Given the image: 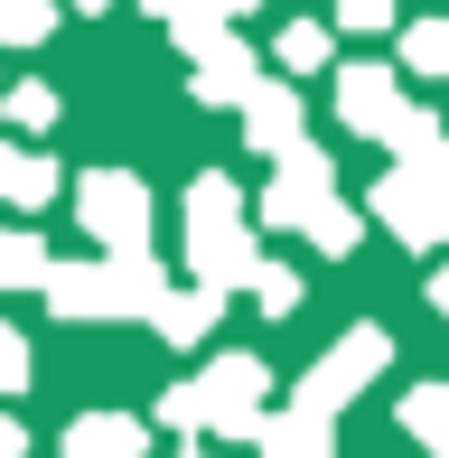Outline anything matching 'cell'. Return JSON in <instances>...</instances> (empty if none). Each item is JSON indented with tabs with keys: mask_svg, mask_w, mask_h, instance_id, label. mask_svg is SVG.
Segmentation results:
<instances>
[{
	"mask_svg": "<svg viewBox=\"0 0 449 458\" xmlns=\"http://www.w3.org/2000/svg\"><path fill=\"white\" fill-rule=\"evenodd\" d=\"M384 216H394V234H412V243H431L449 234V150H412V169L402 178H384Z\"/></svg>",
	"mask_w": 449,
	"mask_h": 458,
	"instance_id": "1",
	"label": "cell"
},
{
	"mask_svg": "<svg viewBox=\"0 0 449 458\" xmlns=\"http://www.w3.org/2000/svg\"><path fill=\"white\" fill-rule=\"evenodd\" d=\"M188 216H197V272H207V281H234V272H243V225H234V187H224V178H197Z\"/></svg>",
	"mask_w": 449,
	"mask_h": 458,
	"instance_id": "2",
	"label": "cell"
},
{
	"mask_svg": "<svg viewBox=\"0 0 449 458\" xmlns=\"http://www.w3.org/2000/svg\"><path fill=\"white\" fill-rule=\"evenodd\" d=\"M85 216H94V234H104V243H131L140 234V187L131 178H85Z\"/></svg>",
	"mask_w": 449,
	"mask_h": 458,
	"instance_id": "3",
	"label": "cell"
},
{
	"mask_svg": "<svg viewBox=\"0 0 449 458\" xmlns=\"http://www.w3.org/2000/svg\"><path fill=\"white\" fill-rule=\"evenodd\" d=\"M243 122H253V150H272V159H291V150H300V103L281 94V85H253Z\"/></svg>",
	"mask_w": 449,
	"mask_h": 458,
	"instance_id": "4",
	"label": "cell"
},
{
	"mask_svg": "<svg viewBox=\"0 0 449 458\" xmlns=\"http://www.w3.org/2000/svg\"><path fill=\"white\" fill-rule=\"evenodd\" d=\"M56 187V169L47 159H29V150H0V197H19V206H38Z\"/></svg>",
	"mask_w": 449,
	"mask_h": 458,
	"instance_id": "5",
	"label": "cell"
},
{
	"mask_svg": "<svg viewBox=\"0 0 449 458\" xmlns=\"http://www.w3.org/2000/svg\"><path fill=\"white\" fill-rule=\"evenodd\" d=\"M402 66L412 75H449V19H421V29L402 38Z\"/></svg>",
	"mask_w": 449,
	"mask_h": 458,
	"instance_id": "6",
	"label": "cell"
},
{
	"mask_svg": "<svg viewBox=\"0 0 449 458\" xmlns=\"http://www.w3.org/2000/svg\"><path fill=\"white\" fill-rule=\"evenodd\" d=\"M281 66H291V75L328 66V29H318V19H291V29H281Z\"/></svg>",
	"mask_w": 449,
	"mask_h": 458,
	"instance_id": "7",
	"label": "cell"
},
{
	"mask_svg": "<svg viewBox=\"0 0 449 458\" xmlns=\"http://www.w3.org/2000/svg\"><path fill=\"white\" fill-rule=\"evenodd\" d=\"M47 0H0V38H19V47H29V38H47Z\"/></svg>",
	"mask_w": 449,
	"mask_h": 458,
	"instance_id": "8",
	"label": "cell"
},
{
	"mask_svg": "<svg viewBox=\"0 0 449 458\" xmlns=\"http://www.w3.org/2000/svg\"><path fill=\"white\" fill-rule=\"evenodd\" d=\"M169 29H188V19H234V10H262V0H150Z\"/></svg>",
	"mask_w": 449,
	"mask_h": 458,
	"instance_id": "9",
	"label": "cell"
},
{
	"mask_svg": "<svg viewBox=\"0 0 449 458\" xmlns=\"http://www.w3.org/2000/svg\"><path fill=\"white\" fill-rule=\"evenodd\" d=\"M0 281H47V253H38L29 234H10L0 243Z\"/></svg>",
	"mask_w": 449,
	"mask_h": 458,
	"instance_id": "10",
	"label": "cell"
},
{
	"mask_svg": "<svg viewBox=\"0 0 449 458\" xmlns=\"http://www.w3.org/2000/svg\"><path fill=\"white\" fill-rule=\"evenodd\" d=\"M394 19V0H337V29H384Z\"/></svg>",
	"mask_w": 449,
	"mask_h": 458,
	"instance_id": "11",
	"label": "cell"
},
{
	"mask_svg": "<svg viewBox=\"0 0 449 458\" xmlns=\"http://www.w3.org/2000/svg\"><path fill=\"white\" fill-rule=\"evenodd\" d=\"M47 113H56V103H47V85H19V94H10V122H29V131H38Z\"/></svg>",
	"mask_w": 449,
	"mask_h": 458,
	"instance_id": "12",
	"label": "cell"
},
{
	"mask_svg": "<svg viewBox=\"0 0 449 458\" xmlns=\"http://www.w3.org/2000/svg\"><path fill=\"white\" fill-rule=\"evenodd\" d=\"M412 421L431 430V440H449V393H421V403H412Z\"/></svg>",
	"mask_w": 449,
	"mask_h": 458,
	"instance_id": "13",
	"label": "cell"
},
{
	"mask_svg": "<svg viewBox=\"0 0 449 458\" xmlns=\"http://www.w3.org/2000/svg\"><path fill=\"white\" fill-rule=\"evenodd\" d=\"M29 374V356H19V337H0V384H19Z\"/></svg>",
	"mask_w": 449,
	"mask_h": 458,
	"instance_id": "14",
	"label": "cell"
},
{
	"mask_svg": "<svg viewBox=\"0 0 449 458\" xmlns=\"http://www.w3.org/2000/svg\"><path fill=\"white\" fill-rule=\"evenodd\" d=\"M431 300H440V309H449V272H440V281H431Z\"/></svg>",
	"mask_w": 449,
	"mask_h": 458,
	"instance_id": "15",
	"label": "cell"
},
{
	"mask_svg": "<svg viewBox=\"0 0 449 458\" xmlns=\"http://www.w3.org/2000/svg\"><path fill=\"white\" fill-rule=\"evenodd\" d=\"M75 10H104V0H75Z\"/></svg>",
	"mask_w": 449,
	"mask_h": 458,
	"instance_id": "16",
	"label": "cell"
}]
</instances>
